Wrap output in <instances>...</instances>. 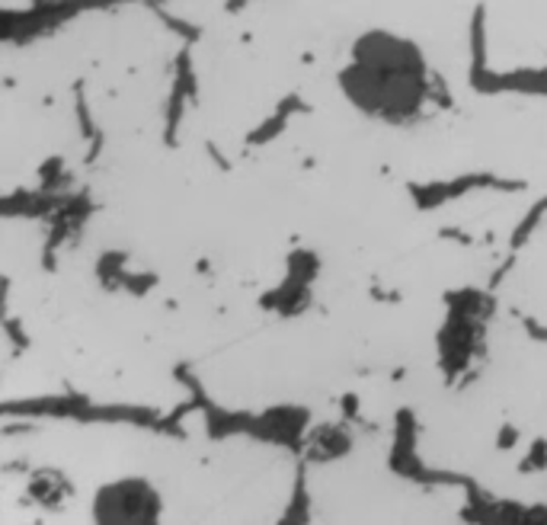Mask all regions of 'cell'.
Masks as SVG:
<instances>
[{
  "instance_id": "1",
  "label": "cell",
  "mask_w": 547,
  "mask_h": 525,
  "mask_svg": "<svg viewBox=\"0 0 547 525\" xmlns=\"http://www.w3.org/2000/svg\"><path fill=\"white\" fill-rule=\"evenodd\" d=\"M423 61L413 45L394 36H365L356 45V65L343 74V87L356 106L381 119L416 116L423 102Z\"/></svg>"
}]
</instances>
